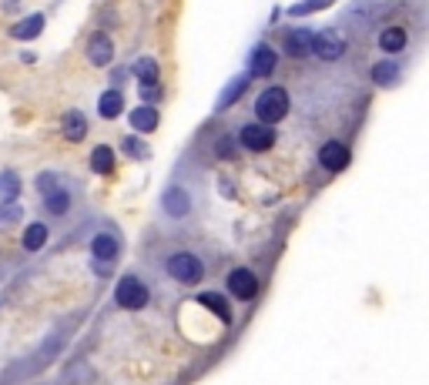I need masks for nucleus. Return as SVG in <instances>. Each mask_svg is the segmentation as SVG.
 Instances as JSON below:
<instances>
[{
    "mask_svg": "<svg viewBox=\"0 0 429 385\" xmlns=\"http://www.w3.org/2000/svg\"><path fill=\"white\" fill-rule=\"evenodd\" d=\"M289 114V91L285 88H265V91L255 97V118L259 124H278Z\"/></svg>",
    "mask_w": 429,
    "mask_h": 385,
    "instance_id": "f257e3e1",
    "label": "nucleus"
},
{
    "mask_svg": "<svg viewBox=\"0 0 429 385\" xmlns=\"http://www.w3.org/2000/svg\"><path fill=\"white\" fill-rule=\"evenodd\" d=\"M165 272L178 285H198L201 278H205V262H201L195 251H175V255H168V262H165Z\"/></svg>",
    "mask_w": 429,
    "mask_h": 385,
    "instance_id": "f03ea898",
    "label": "nucleus"
},
{
    "mask_svg": "<svg viewBox=\"0 0 429 385\" xmlns=\"http://www.w3.org/2000/svg\"><path fill=\"white\" fill-rule=\"evenodd\" d=\"M148 298H151V292H148V285L138 275H124L118 281V288H114V305L124 308V312H141L148 305Z\"/></svg>",
    "mask_w": 429,
    "mask_h": 385,
    "instance_id": "7ed1b4c3",
    "label": "nucleus"
},
{
    "mask_svg": "<svg viewBox=\"0 0 429 385\" xmlns=\"http://www.w3.org/2000/svg\"><path fill=\"white\" fill-rule=\"evenodd\" d=\"M225 288H229L231 298H238V302H252L255 295H259V278L252 268H231L229 278H225Z\"/></svg>",
    "mask_w": 429,
    "mask_h": 385,
    "instance_id": "20e7f679",
    "label": "nucleus"
},
{
    "mask_svg": "<svg viewBox=\"0 0 429 385\" xmlns=\"http://www.w3.org/2000/svg\"><path fill=\"white\" fill-rule=\"evenodd\" d=\"M346 37L339 31H319L312 34V44H308V50L315 54V57H322V61H339L342 54H346Z\"/></svg>",
    "mask_w": 429,
    "mask_h": 385,
    "instance_id": "39448f33",
    "label": "nucleus"
},
{
    "mask_svg": "<svg viewBox=\"0 0 429 385\" xmlns=\"http://www.w3.org/2000/svg\"><path fill=\"white\" fill-rule=\"evenodd\" d=\"M238 144L245 148V151H268L272 144H275V131L268 127V124H242V131H238Z\"/></svg>",
    "mask_w": 429,
    "mask_h": 385,
    "instance_id": "423d86ee",
    "label": "nucleus"
},
{
    "mask_svg": "<svg viewBox=\"0 0 429 385\" xmlns=\"http://www.w3.org/2000/svg\"><path fill=\"white\" fill-rule=\"evenodd\" d=\"M349 161H353V151L342 144V141H325L319 151V164L325 171H332V174H339V171L349 168Z\"/></svg>",
    "mask_w": 429,
    "mask_h": 385,
    "instance_id": "0eeeda50",
    "label": "nucleus"
},
{
    "mask_svg": "<svg viewBox=\"0 0 429 385\" xmlns=\"http://www.w3.org/2000/svg\"><path fill=\"white\" fill-rule=\"evenodd\" d=\"M161 211L168 218H188L191 215V195H188V188L182 185H171L165 195H161Z\"/></svg>",
    "mask_w": 429,
    "mask_h": 385,
    "instance_id": "6e6552de",
    "label": "nucleus"
},
{
    "mask_svg": "<svg viewBox=\"0 0 429 385\" xmlns=\"http://www.w3.org/2000/svg\"><path fill=\"white\" fill-rule=\"evenodd\" d=\"M88 61H91L94 67H107V64L114 61V41H111L104 31L91 34V41H88Z\"/></svg>",
    "mask_w": 429,
    "mask_h": 385,
    "instance_id": "1a4fd4ad",
    "label": "nucleus"
},
{
    "mask_svg": "<svg viewBox=\"0 0 429 385\" xmlns=\"http://www.w3.org/2000/svg\"><path fill=\"white\" fill-rule=\"evenodd\" d=\"M128 121H131V127L138 134H151V131H158V124H161V114H158L154 104H141V108H135L128 114Z\"/></svg>",
    "mask_w": 429,
    "mask_h": 385,
    "instance_id": "9d476101",
    "label": "nucleus"
},
{
    "mask_svg": "<svg viewBox=\"0 0 429 385\" xmlns=\"http://www.w3.org/2000/svg\"><path fill=\"white\" fill-rule=\"evenodd\" d=\"M275 50L268 44H259L255 50H252V61H248V74L252 77H268L272 71H275Z\"/></svg>",
    "mask_w": 429,
    "mask_h": 385,
    "instance_id": "9b49d317",
    "label": "nucleus"
},
{
    "mask_svg": "<svg viewBox=\"0 0 429 385\" xmlns=\"http://www.w3.org/2000/svg\"><path fill=\"white\" fill-rule=\"evenodd\" d=\"M118 251H121V245H118V234H111V231L94 234L91 255L97 258V262H114V258H118Z\"/></svg>",
    "mask_w": 429,
    "mask_h": 385,
    "instance_id": "f8f14e48",
    "label": "nucleus"
},
{
    "mask_svg": "<svg viewBox=\"0 0 429 385\" xmlns=\"http://www.w3.org/2000/svg\"><path fill=\"white\" fill-rule=\"evenodd\" d=\"M61 127H64V138L74 141V144L88 138V118H84V114H81L77 108H71L67 114H64V118H61Z\"/></svg>",
    "mask_w": 429,
    "mask_h": 385,
    "instance_id": "ddd939ff",
    "label": "nucleus"
},
{
    "mask_svg": "<svg viewBox=\"0 0 429 385\" xmlns=\"http://www.w3.org/2000/svg\"><path fill=\"white\" fill-rule=\"evenodd\" d=\"M41 31H44V14H31L11 27V37H17V41H34Z\"/></svg>",
    "mask_w": 429,
    "mask_h": 385,
    "instance_id": "4468645a",
    "label": "nucleus"
},
{
    "mask_svg": "<svg viewBox=\"0 0 429 385\" xmlns=\"http://www.w3.org/2000/svg\"><path fill=\"white\" fill-rule=\"evenodd\" d=\"M198 305L201 308H208L212 315H218V322L222 325H229L231 322V305L222 298V295H214V292H201L198 295Z\"/></svg>",
    "mask_w": 429,
    "mask_h": 385,
    "instance_id": "2eb2a0df",
    "label": "nucleus"
},
{
    "mask_svg": "<svg viewBox=\"0 0 429 385\" xmlns=\"http://www.w3.org/2000/svg\"><path fill=\"white\" fill-rule=\"evenodd\" d=\"M282 44H285V54H289V57H306L308 44H312V34L308 31H285Z\"/></svg>",
    "mask_w": 429,
    "mask_h": 385,
    "instance_id": "dca6fc26",
    "label": "nucleus"
},
{
    "mask_svg": "<svg viewBox=\"0 0 429 385\" xmlns=\"http://www.w3.org/2000/svg\"><path fill=\"white\" fill-rule=\"evenodd\" d=\"M124 111V97L121 91H104L101 97H97V114L101 118H107V121H114L118 114Z\"/></svg>",
    "mask_w": 429,
    "mask_h": 385,
    "instance_id": "f3484780",
    "label": "nucleus"
},
{
    "mask_svg": "<svg viewBox=\"0 0 429 385\" xmlns=\"http://www.w3.org/2000/svg\"><path fill=\"white\" fill-rule=\"evenodd\" d=\"M47 234H50V231H47L44 221H34V225H27L20 245H24V251H41V248L47 245Z\"/></svg>",
    "mask_w": 429,
    "mask_h": 385,
    "instance_id": "a211bd4d",
    "label": "nucleus"
},
{
    "mask_svg": "<svg viewBox=\"0 0 429 385\" xmlns=\"http://www.w3.org/2000/svg\"><path fill=\"white\" fill-rule=\"evenodd\" d=\"M406 44H409V34L402 31V27H386V31L379 34V47H383L386 54H399Z\"/></svg>",
    "mask_w": 429,
    "mask_h": 385,
    "instance_id": "6ab92c4d",
    "label": "nucleus"
},
{
    "mask_svg": "<svg viewBox=\"0 0 429 385\" xmlns=\"http://www.w3.org/2000/svg\"><path fill=\"white\" fill-rule=\"evenodd\" d=\"M248 80H252V74H238V77H235V80H231L229 88L222 91V97H218V108H222V111H225V108H231V104H235V101H238V97L245 94Z\"/></svg>",
    "mask_w": 429,
    "mask_h": 385,
    "instance_id": "aec40b11",
    "label": "nucleus"
},
{
    "mask_svg": "<svg viewBox=\"0 0 429 385\" xmlns=\"http://www.w3.org/2000/svg\"><path fill=\"white\" fill-rule=\"evenodd\" d=\"M44 208H47V211H50L54 218L67 215V211H71V195H67V191H64V188L57 185L54 191H50V195H44Z\"/></svg>",
    "mask_w": 429,
    "mask_h": 385,
    "instance_id": "412c9836",
    "label": "nucleus"
},
{
    "mask_svg": "<svg viewBox=\"0 0 429 385\" xmlns=\"http://www.w3.org/2000/svg\"><path fill=\"white\" fill-rule=\"evenodd\" d=\"M91 171L94 174H111L114 171V151L107 144H97L91 151Z\"/></svg>",
    "mask_w": 429,
    "mask_h": 385,
    "instance_id": "4be33fe9",
    "label": "nucleus"
},
{
    "mask_svg": "<svg viewBox=\"0 0 429 385\" xmlns=\"http://www.w3.org/2000/svg\"><path fill=\"white\" fill-rule=\"evenodd\" d=\"M135 77H138V84H154V80H161V67L154 57H138L135 61Z\"/></svg>",
    "mask_w": 429,
    "mask_h": 385,
    "instance_id": "5701e85b",
    "label": "nucleus"
},
{
    "mask_svg": "<svg viewBox=\"0 0 429 385\" xmlns=\"http://www.w3.org/2000/svg\"><path fill=\"white\" fill-rule=\"evenodd\" d=\"M399 74H402V71H399V64H393V61H383V64H376V67H372V80H376V84H383V88L396 84Z\"/></svg>",
    "mask_w": 429,
    "mask_h": 385,
    "instance_id": "b1692460",
    "label": "nucleus"
},
{
    "mask_svg": "<svg viewBox=\"0 0 429 385\" xmlns=\"http://www.w3.org/2000/svg\"><path fill=\"white\" fill-rule=\"evenodd\" d=\"M20 178H17V171H0V201H14L20 195Z\"/></svg>",
    "mask_w": 429,
    "mask_h": 385,
    "instance_id": "393cba45",
    "label": "nucleus"
},
{
    "mask_svg": "<svg viewBox=\"0 0 429 385\" xmlns=\"http://www.w3.org/2000/svg\"><path fill=\"white\" fill-rule=\"evenodd\" d=\"M20 218H24V208L17 201H4L0 204V228H14V225H20Z\"/></svg>",
    "mask_w": 429,
    "mask_h": 385,
    "instance_id": "a878e982",
    "label": "nucleus"
},
{
    "mask_svg": "<svg viewBox=\"0 0 429 385\" xmlns=\"http://www.w3.org/2000/svg\"><path fill=\"white\" fill-rule=\"evenodd\" d=\"M121 148H124V151H128V154H131V158H141V161H144V158L151 154V151H148V148H144V144H141L138 138H135V134H128V138L121 141Z\"/></svg>",
    "mask_w": 429,
    "mask_h": 385,
    "instance_id": "bb28decb",
    "label": "nucleus"
},
{
    "mask_svg": "<svg viewBox=\"0 0 429 385\" xmlns=\"http://www.w3.org/2000/svg\"><path fill=\"white\" fill-rule=\"evenodd\" d=\"M34 185H37V191H41V195H50V191L61 185V181H57V174H50V171H41Z\"/></svg>",
    "mask_w": 429,
    "mask_h": 385,
    "instance_id": "cd10ccee",
    "label": "nucleus"
},
{
    "mask_svg": "<svg viewBox=\"0 0 429 385\" xmlns=\"http://www.w3.org/2000/svg\"><path fill=\"white\" fill-rule=\"evenodd\" d=\"M161 80H154V84H141V101H148V104H158L161 101Z\"/></svg>",
    "mask_w": 429,
    "mask_h": 385,
    "instance_id": "c85d7f7f",
    "label": "nucleus"
},
{
    "mask_svg": "<svg viewBox=\"0 0 429 385\" xmlns=\"http://www.w3.org/2000/svg\"><path fill=\"white\" fill-rule=\"evenodd\" d=\"M111 265L114 262H97V258H94V272H97V275H107V272H111Z\"/></svg>",
    "mask_w": 429,
    "mask_h": 385,
    "instance_id": "c756f323",
    "label": "nucleus"
}]
</instances>
